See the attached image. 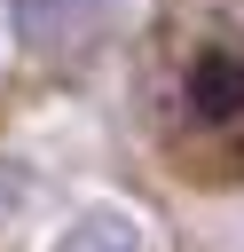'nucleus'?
Wrapping results in <instances>:
<instances>
[{"mask_svg":"<svg viewBox=\"0 0 244 252\" xmlns=\"http://www.w3.org/2000/svg\"><path fill=\"white\" fill-rule=\"evenodd\" d=\"M189 110L197 118H236L244 110V47H205L189 63Z\"/></svg>","mask_w":244,"mask_h":252,"instance_id":"1","label":"nucleus"},{"mask_svg":"<svg viewBox=\"0 0 244 252\" xmlns=\"http://www.w3.org/2000/svg\"><path fill=\"white\" fill-rule=\"evenodd\" d=\"M55 252H150V236H142V220H126V213H87V220L63 228Z\"/></svg>","mask_w":244,"mask_h":252,"instance_id":"2","label":"nucleus"},{"mask_svg":"<svg viewBox=\"0 0 244 252\" xmlns=\"http://www.w3.org/2000/svg\"><path fill=\"white\" fill-rule=\"evenodd\" d=\"M31 16H71V8H102V0H24Z\"/></svg>","mask_w":244,"mask_h":252,"instance_id":"3","label":"nucleus"}]
</instances>
